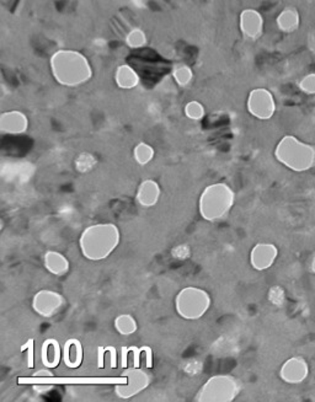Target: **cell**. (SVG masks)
<instances>
[{"label": "cell", "mask_w": 315, "mask_h": 402, "mask_svg": "<svg viewBox=\"0 0 315 402\" xmlns=\"http://www.w3.org/2000/svg\"><path fill=\"white\" fill-rule=\"evenodd\" d=\"M49 68L55 81L67 88L86 84L94 75L86 55L75 49H60L55 52L49 60Z\"/></svg>", "instance_id": "obj_1"}, {"label": "cell", "mask_w": 315, "mask_h": 402, "mask_svg": "<svg viewBox=\"0 0 315 402\" xmlns=\"http://www.w3.org/2000/svg\"><path fill=\"white\" fill-rule=\"evenodd\" d=\"M275 158L294 173H307L315 168V145L287 134L275 148Z\"/></svg>", "instance_id": "obj_2"}, {"label": "cell", "mask_w": 315, "mask_h": 402, "mask_svg": "<svg viewBox=\"0 0 315 402\" xmlns=\"http://www.w3.org/2000/svg\"><path fill=\"white\" fill-rule=\"evenodd\" d=\"M120 242V231L114 224H99L86 229L80 245L85 257L101 260L108 257Z\"/></svg>", "instance_id": "obj_3"}, {"label": "cell", "mask_w": 315, "mask_h": 402, "mask_svg": "<svg viewBox=\"0 0 315 402\" xmlns=\"http://www.w3.org/2000/svg\"><path fill=\"white\" fill-rule=\"evenodd\" d=\"M234 192L225 184H213L201 194L200 213L206 221H218L225 218L234 204Z\"/></svg>", "instance_id": "obj_4"}, {"label": "cell", "mask_w": 315, "mask_h": 402, "mask_svg": "<svg viewBox=\"0 0 315 402\" xmlns=\"http://www.w3.org/2000/svg\"><path fill=\"white\" fill-rule=\"evenodd\" d=\"M210 297L206 292L196 288H186L176 298V310L182 318H199L210 307Z\"/></svg>", "instance_id": "obj_5"}, {"label": "cell", "mask_w": 315, "mask_h": 402, "mask_svg": "<svg viewBox=\"0 0 315 402\" xmlns=\"http://www.w3.org/2000/svg\"><path fill=\"white\" fill-rule=\"evenodd\" d=\"M247 108L249 114L255 118L270 120L276 112V100L271 91L265 88H256L249 92Z\"/></svg>", "instance_id": "obj_6"}, {"label": "cell", "mask_w": 315, "mask_h": 402, "mask_svg": "<svg viewBox=\"0 0 315 402\" xmlns=\"http://www.w3.org/2000/svg\"><path fill=\"white\" fill-rule=\"evenodd\" d=\"M310 364L302 355H294L285 363L279 369V378L286 384H302L310 375Z\"/></svg>", "instance_id": "obj_7"}, {"label": "cell", "mask_w": 315, "mask_h": 402, "mask_svg": "<svg viewBox=\"0 0 315 402\" xmlns=\"http://www.w3.org/2000/svg\"><path fill=\"white\" fill-rule=\"evenodd\" d=\"M239 29L245 40L257 41L264 35V16L256 9H244L239 16Z\"/></svg>", "instance_id": "obj_8"}, {"label": "cell", "mask_w": 315, "mask_h": 402, "mask_svg": "<svg viewBox=\"0 0 315 402\" xmlns=\"http://www.w3.org/2000/svg\"><path fill=\"white\" fill-rule=\"evenodd\" d=\"M279 256V249L276 245L270 242H261L255 245L251 255H250V262L255 270L265 271L273 267L275 261Z\"/></svg>", "instance_id": "obj_9"}, {"label": "cell", "mask_w": 315, "mask_h": 402, "mask_svg": "<svg viewBox=\"0 0 315 402\" xmlns=\"http://www.w3.org/2000/svg\"><path fill=\"white\" fill-rule=\"evenodd\" d=\"M29 128L27 116L16 110L6 111L0 116V131L8 134H21Z\"/></svg>", "instance_id": "obj_10"}, {"label": "cell", "mask_w": 315, "mask_h": 402, "mask_svg": "<svg viewBox=\"0 0 315 402\" xmlns=\"http://www.w3.org/2000/svg\"><path fill=\"white\" fill-rule=\"evenodd\" d=\"M62 297L61 294H57L53 292H41L35 297L34 301V307L38 314L42 316H53L58 307H61Z\"/></svg>", "instance_id": "obj_11"}, {"label": "cell", "mask_w": 315, "mask_h": 402, "mask_svg": "<svg viewBox=\"0 0 315 402\" xmlns=\"http://www.w3.org/2000/svg\"><path fill=\"white\" fill-rule=\"evenodd\" d=\"M128 381V389L121 392L120 395L123 397H134L136 392H140L149 384V379L146 373L142 372L140 368H128L127 372L123 374Z\"/></svg>", "instance_id": "obj_12"}, {"label": "cell", "mask_w": 315, "mask_h": 402, "mask_svg": "<svg viewBox=\"0 0 315 402\" xmlns=\"http://www.w3.org/2000/svg\"><path fill=\"white\" fill-rule=\"evenodd\" d=\"M276 24L279 31L284 34H293L301 26V15L296 8L287 6L282 12H279L276 18Z\"/></svg>", "instance_id": "obj_13"}, {"label": "cell", "mask_w": 315, "mask_h": 402, "mask_svg": "<svg viewBox=\"0 0 315 402\" xmlns=\"http://www.w3.org/2000/svg\"><path fill=\"white\" fill-rule=\"evenodd\" d=\"M138 73L128 64L117 66L115 72V83L122 90H132L140 84Z\"/></svg>", "instance_id": "obj_14"}, {"label": "cell", "mask_w": 315, "mask_h": 402, "mask_svg": "<svg viewBox=\"0 0 315 402\" xmlns=\"http://www.w3.org/2000/svg\"><path fill=\"white\" fill-rule=\"evenodd\" d=\"M160 197V187L154 180L143 181L137 191V202L143 207H153Z\"/></svg>", "instance_id": "obj_15"}, {"label": "cell", "mask_w": 315, "mask_h": 402, "mask_svg": "<svg viewBox=\"0 0 315 402\" xmlns=\"http://www.w3.org/2000/svg\"><path fill=\"white\" fill-rule=\"evenodd\" d=\"M63 360L68 368H78L83 362V349L78 340H68L63 349Z\"/></svg>", "instance_id": "obj_16"}, {"label": "cell", "mask_w": 315, "mask_h": 402, "mask_svg": "<svg viewBox=\"0 0 315 402\" xmlns=\"http://www.w3.org/2000/svg\"><path fill=\"white\" fill-rule=\"evenodd\" d=\"M62 358L60 343L55 340H47L43 343L42 362L47 368H55L60 364Z\"/></svg>", "instance_id": "obj_17"}, {"label": "cell", "mask_w": 315, "mask_h": 402, "mask_svg": "<svg viewBox=\"0 0 315 402\" xmlns=\"http://www.w3.org/2000/svg\"><path fill=\"white\" fill-rule=\"evenodd\" d=\"M46 267L55 275H62L68 270V261L58 252H49L46 255Z\"/></svg>", "instance_id": "obj_18"}, {"label": "cell", "mask_w": 315, "mask_h": 402, "mask_svg": "<svg viewBox=\"0 0 315 402\" xmlns=\"http://www.w3.org/2000/svg\"><path fill=\"white\" fill-rule=\"evenodd\" d=\"M147 43H148L147 34L140 27H134L128 32L127 36H126V45L129 49H143V47H146Z\"/></svg>", "instance_id": "obj_19"}, {"label": "cell", "mask_w": 315, "mask_h": 402, "mask_svg": "<svg viewBox=\"0 0 315 402\" xmlns=\"http://www.w3.org/2000/svg\"><path fill=\"white\" fill-rule=\"evenodd\" d=\"M173 78L175 80L176 84L181 88H186L191 84L192 79H194V72L192 69L185 64H180L176 66L173 72Z\"/></svg>", "instance_id": "obj_20"}, {"label": "cell", "mask_w": 315, "mask_h": 402, "mask_svg": "<svg viewBox=\"0 0 315 402\" xmlns=\"http://www.w3.org/2000/svg\"><path fill=\"white\" fill-rule=\"evenodd\" d=\"M134 159L140 165H147L152 162L154 158V149L147 143H140L136 145L134 151Z\"/></svg>", "instance_id": "obj_21"}, {"label": "cell", "mask_w": 315, "mask_h": 402, "mask_svg": "<svg viewBox=\"0 0 315 402\" xmlns=\"http://www.w3.org/2000/svg\"><path fill=\"white\" fill-rule=\"evenodd\" d=\"M205 114H206V110L200 101L192 100L188 102L185 106V114L190 120L200 121L205 117Z\"/></svg>", "instance_id": "obj_22"}, {"label": "cell", "mask_w": 315, "mask_h": 402, "mask_svg": "<svg viewBox=\"0 0 315 402\" xmlns=\"http://www.w3.org/2000/svg\"><path fill=\"white\" fill-rule=\"evenodd\" d=\"M116 360H117V357H116V352L115 349H112V347H101V349H99V355H97V366H100V368H103V366L108 364V362L110 363V366L111 368H116Z\"/></svg>", "instance_id": "obj_23"}, {"label": "cell", "mask_w": 315, "mask_h": 402, "mask_svg": "<svg viewBox=\"0 0 315 402\" xmlns=\"http://www.w3.org/2000/svg\"><path fill=\"white\" fill-rule=\"evenodd\" d=\"M115 326L116 330L120 331L123 335H129L136 330V323L134 318L128 315H123L116 318Z\"/></svg>", "instance_id": "obj_24"}, {"label": "cell", "mask_w": 315, "mask_h": 402, "mask_svg": "<svg viewBox=\"0 0 315 402\" xmlns=\"http://www.w3.org/2000/svg\"><path fill=\"white\" fill-rule=\"evenodd\" d=\"M298 88L305 95H315V73L304 75L303 78L298 81Z\"/></svg>", "instance_id": "obj_25"}, {"label": "cell", "mask_w": 315, "mask_h": 402, "mask_svg": "<svg viewBox=\"0 0 315 402\" xmlns=\"http://www.w3.org/2000/svg\"><path fill=\"white\" fill-rule=\"evenodd\" d=\"M310 49L315 53V36H310Z\"/></svg>", "instance_id": "obj_26"}, {"label": "cell", "mask_w": 315, "mask_h": 402, "mask_svg": "<svg viewBox=\"0 0 315 402\" xmlns=\"http://www.w3.org/2000/svg\"><path fill=\"white\" fill-rule=\"evenodd\" d=\"M310 271H312V273L315 275V255L312 258V261H310Z\"/></svg>", "instance_id": "obj_27"}]
</instances>
